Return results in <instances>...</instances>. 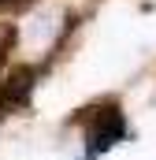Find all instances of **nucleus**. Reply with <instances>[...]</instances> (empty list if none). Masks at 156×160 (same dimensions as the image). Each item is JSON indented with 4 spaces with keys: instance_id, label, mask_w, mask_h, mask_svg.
<instances>
[{
    "instance_id": "nucleus-2",
    "label": "nucleus",
    "mask_w": 156,
    "mask_h": 160,
    "mask_svg": "<svg viewBox=\"0 0 156 160\" xmlns=\"http://www.w3.org/2000/svg\"><path fill=\"white\" fill-rule=\"evenodd\" d=\"M30 0H0V11H15V8H26Z\"/></svg>"
},
{
    "instance_id": "nucleus-1",
    "label": "nucleus",
    "mask_w": 156,
    "mask_h": 160,
    "mask_svg": "<svg viewBox=\"0 0 156 160\" xmlns=\"http://www.w3.org/2000/svg\"><path fill=\"white\" fill-rule=\"evenodd\" d=\"M82 134H85V157H100L108 149H115L126 138V116L115 101H100L93 108L82 112Z\"/></svg>"
},
{
    "instance_id": "nucleus-4",
    "label": "nucleus",
    "mask_w": 156,
    "mask_h": 160,
    "mask_svg": "<svg viewBox=\"0 0 156 160\" xmlns=\"http://www.w3.org/2000/svg\"><path fill=\"white\" fill-rule=\"evenodd\" d=\"M85 160H93V157H85Z\"/></svg>"
},
{
    "instance_id": "nucleus-3",
    "label": "nucleus",
    "mask_w": 156,
    "mask_h": 160,
    "mask_svg": "<svg viewBox=\"0 0 156 160\" xmlns=\"http://www.w3.org/2000/svg\"><path fill=\"white\" fill-rule=\"evenodd\" d=\"M7 41H11V38H4V41H0V63H4V56H7Z\"/></svg>"
}]
</instances>
